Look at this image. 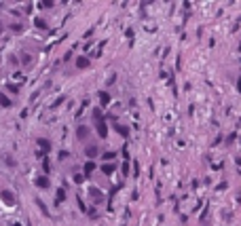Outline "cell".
Wrapping results in <instances>:
<instances>
[{
	"label": "cell",
	"instance_id": "cell-9",
	"mask_svg": "<svg viewBox=\"0 0 241 226\" xmlns=\"http://www.w3.org/2000/svg\"><path fill=\"white\" fill-rule=\"evenodd\" d=\"M38 144H40L45 150H49V142H47V140H38Z\"/></svg>",
	"mask_w": 241,
	"mask_h": 226
},
{
	"label": "cell",
	"instance_id": "cell-7",
	"mask_svg": "<svg viewBox=\"0 0 241 226\" xmlns=\"http://www.w3.org/2000/svg\"><path fill=\"white\" fill-rule=\"evenodd\" d=\"M93 169H95V165H93V163H87V165H85V171H87V176H89Z\"/></svg>",
	"mask_w": 241,
	"mask_h": 226
},
{
	"label": "cell",
	"instance_id": "cell-3",
	"mask_svg": "<svg viewBox=\"0 0 241 226\" xmlns=\"http://www.w3.org/2000/svg\"><path fill=\"white\" fill-rule=\"evenodd\" d=\"M0 106H4V108L11 106V99H9L7 95H2V93H0Z\"/></svg>",
	"mask_w": 241,
	"mask_h": 226
},
{
	"label": "cell",
	"instance_id": "cell-2",
	"mask_svg": "<svg viewBox=\"0 0 241 226\" xmlns=\"http://www.w3.org/2000/svg\"><path fill=\"white\" fill-rule=\"evenodd\" d=\"M36 186H40V188H47V186H49V180H47V178H36Z\"/></svg>",
	"mask_w": 241,
	"mask_h": 226
},
{
	"label": "cell",
	"instance_id": "cell-5",
	"mask_svg": "<svg viewBox=\"0 0 241 226\" xmlns=\"http://www.w3.org/2000/svg\"><path fill=\"white\" fill-rule=\"evenodd\" d=\"M95 154H97V148H95V146H89V148H87V156H91V159H93Z\"/></svg>",
	"mask_w": 241,
	"mask_h": 226
},
{
	"label": "cell",
	"instance_id": "cell-8",
	"mask_svg": "<svg viewBox=\"0 0 241 226\" xmlns=\"http://www.w3.org/2000/svg\"><path fill=\"white\" fill-rule=\"evenodd\" d=\"M102 169H104V173H112V171H114V165H104Z\"/></svg>",
	"mask_w": 241,
	"mask_h": 226
},
{
	"label": "cell",
	"instance_id": "cell-4",
	"mask_svg": "<svg viewBox=\"0 0 241 226\" xmlns=\"http://www.w3.org/2000/svg\"><path fill=\"white\" fill-rule=\"evenodd\" d=\"M87 135H89V129H87V127H78V137H81V140H85Z\"/></svg>",
	"mask_w": 241,
	"mask_h": 226
},
{
	"label": "cell",
	"instance_id": "cell-6",
	"mask_svg": "<svg viewBox=\"0 0 241 226\" xmlns=\"http://www.w3.org/2000/svg\"><path fill=\"white\" fill-rule=\"evenodd\" d=\"M99 99H102V104L106 106V104H108V102H110V95H108V93H106V91H104V93L99 95Z\"/></svg>",
	"mask_w": 241,
	"mask_h": 226
},
{
	"label": "cell",
	"instance_id": "cell-1",
	"mask_svg": "<svg viewBox=\"0 0 241 226\" xmlns=\"http://www.w3.org/2000/svg\"><path fill=\"white\" fill-rule=\"evenodd\" d=\"M76 66L83 70V68H87V66H89V59H87V57H78V59H76Z\"/></svg>",
	"mask_w": 241,
	"mask_h": 226
}]
</instances>
